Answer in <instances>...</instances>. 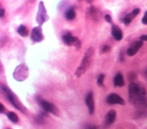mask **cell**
<instances>
[{
	"instance_id": "ac0fdd59",
	"label": "cell",
	"mask_w": 147,
	"mask_h": 129,
	"mask_svg": "<svg viewBox=\"0 0 147 129\" xmlns=\"http://www.w3.org/2000/svg\"><path fill=\"white\" fill-rule=\"evenodd\" d=\"M7 117L8 118V119L11 121L13 123H17L18 121V118L17 115V114L16 113H14V112L12 111H9L7 114H6Z\"/></svg>"
},
{
	"instance_id": "3957f363",
	"label": "cell",
	"mask_w": 147,
	"mask_h": 129,
	"mask_svg": "<svg viewBox=\"0 0 147 129\" xmlns=\"http://www.w3.org/2000/svg\"><path fill=\"white\" fill-rule=\"evenodd\" d=\"M1 90L4 95L6 97L8 100L11 103V104L17 110H20L22 112H25L26 108L22 104V103L19 101L16 95L6 86L1 84Z\"/></svg>"
},
{
	"instance_id": "277c9868",
	"label": "cell",
	"mask_w": 147,
	"mask_h": 129,
	"mask_svg": "<svg viewBox=\"0 0 147 129\" xmlns=\"http://www.w3.org/2000/svg\"><path fill=\"white\" fill-rule=\"evenodd\" d=\"M29 75V69L26 64L24 63L20 64L18 65L14 72L13 77L14 78L19 82H22L25 80L28 76Z\"/></svg>"
},
{
	"instance_id": "7402d4cb",
	"label": "cell",
	"mask_w": 147,
	"mask_h": 129,
	"mask_svg": "<svg viewBox=\"0 0 147 129\" xmlns=\"http://www.w3.org/2000/svg\"><path fill=\"white\" fill-rule=\"evenodd\" d=\"M110 50H111L110 46H109L108 45H106L102 47V53H107V52H109Z\"/></svg>"
},
{
	"instance_id": "d4e9b609",
	"label": "cell",
	"mask_w": 147,
	"mask_h": 129,
	"mask_svg": "<svg viewBox=\"0 0 147 129\" xmlns=\"http://www.w3.org/2000/svg\"><path fill=\"white\" fill-rule=\"evenodd\" d=\"M81 45H82L81 41H80L79 39H78V40L76 41V42L75 43V44L74 46H75V47H76V50H79L80 49Z\"/></svg>"
},
{
	"instance_id": "5bb4252c",
	"label": "cell",
	"mask_w": 147,
	"mask_h": 129,
	"mask_svg": "<svg viewBox=\"0 0 147 129\" xmlns=\"http://www.w3.org/2000/svg\"><path fill=\"white\" fill-rule=\"evenodd\" d=\"M116 118V111L114 110H110L106 115L105 124L106 126L111 124L115 120Z\"/></svg>"
},
{
	"instance_id": "484cf974",
	"label": "cell",
	"mask_w": 147,
	"mask_h": 129,
	"mask_svg": "<svg viewBox=\"0 0 147 129\" xmlns=\"http://www.w3.org/2000/svg\"><path fill=\"white\" fill-rule=\"evenodd\" d=\"M105 20L108 22V23H112V18H111V16H110V15H109V14H106L105 15Z\"/></svg>"
},
{
	"instance_id": "d6986e66",
	"label": "cell",
	"mask_w": 147,
	"mask_h": 129,
	"mask_svg": "<svg viewBox=\"0 0 147 129\" xmlns=\"http://www.w3.org/2000/svg\"><path fill=\"white\" fill-rule=\"evenodd\" d=\"M45 112H42L41 113H40L37 116H36V118H35V121L38 124H41L44 122V117L46 115H45Z\"/></svg>"
},
{
	"instance_id": "4dcf8cb0",
	"label": "cell",
	"mask_w": 147,
	"mask_h": 129,
	"mask_svg": "<svg viewBox=\"0 0 147 129\" xmlns=\"http://www.w3.org/2000/svg\"><path fill=\"white\" fill-rule=\"evenodd\" d=\"M144 76H145V78H146V80H147V68L145 69V71H144Z\"/></svg>"
},
{
	"instance_id": "5b68a950",
	"label": "cell",
	"mask_w": 147,
	"mask_h": 129,
	"mask_svg": "<svg viewBox=\"0 0 147 129\" xmlns=\"http://www.w3.org/2000/svg\"><path fill=\"white\" fill-rule=\"evenodd\" d=\"M48 18V17L44 3L42 1H40L38 5V11L36 14V21L39 26H41L47 21Z\"/></svg>"
},
{
	"instance_id": "8fae6325",
	"label": "cell",
	"mask_w": 147,
	"mask_h": 129,
	"mask_svg": "<svg viewBox=\"0 0 147 129\" xmlns=\"http://www.w3.org/2000/svg\"><path fill=\"white\" fill-rule=\"evenodd\" d=\"M140 10L139 8L134 9L131 12L127 14L122 19V21L125 25H128L130 23L132 20L139 14Z\"/></svg>"
},
{
	"instance_id": "ffe728a7",
	"label": "cell",
	"mask_w": 147,
	"mask_h": 129,
	"mask_svg": "<svg viewBox=\"0 0 147 129\" xmlns=\"http://www.w3.org/2000/svg\"><path fill=\"white\" fill-rule=\"evenodd\" d=\"M88 13L91 17H92V18H95L96 17L95 14L96 13V10L94 6H91L89 7L88 10Z\"/></svg>"
},
{
	"instance_id": "4316f807",
	"label": "cell",
	"mask_w": 147,
	"mask_h": 129,
	"mask_svg": "<svg viewBox=\"0 0 147 129\" xmlns=\"http://www.w3.org/2000/svg\"><path fill=\"white\" fill-rule=\"evenodd\" d=\"M140 39L141 41H147V35H142L140 37Z\"/></svg>"
},
{
	"instance_id": "6da1fadb",
	"label": "cell",
	"mask_w": 147,
	"mask_h": 129,
	"mask_svg": "<svg viewBox=\"0 0 147 129\" xmlns=\"http://www.w3.org/2000/svg\"><path fill=\"white\" fill-rule=\"evenodd\" d=\"M129 99L130 102L138 108L146 107L147 99L145 87L140 83L131 82L129 86Z\"/></svg>"
},
{
	"instance_id": "9a60e30c",
	"label": "cell",
	"mask_w": 147,
	"mask_h": 129,
	"mask_svg": "<svg viewBox=\"0 0 147 129\" xmlns=\"http://www.w3.org/2000/svg\"><path fill=\"white\" fill-rule=\"evenodd\" d=\"M113 82L114 86L116 87H122L125 84L123 77L121 72H118L115 75Z\"/></svg>"
},
{
	"instance_id": "ba28073f",
	"label": "cell",
	"mask_w": 147,
	"mask_h": 129,
	"mask_svg": "<svg viewBox=\"0 0 147 129\" xmlns=\"http://www.w3.org/2000/svg\"><path fill=\"white\" fill-rule=\"evenodd\" d=\"M106 101L109 104H119L121 105H125V102L123 99L119 95L115 93H112L108 95L106 98Z\"/></svg>"
},
{
	"instance_id": "30bf717a",
	"label": "cell",
	"mask_w": 147,
	"mask_h": 129,
	"mask_svg": "<svg viewBox=\"0 0 147 129\" xmlns=\"http://www.w3.org/2000/svg\"><path fill=\"white\" fill-rule=\"evenodd\" d=\"M85 102L88 108L89 113L90 114H92L95 109V104L93 98V93L92 91H90L87 94L85 98Z\"/></svg>"
},
{
	"instance_id": "83f0119b",
	"label": "cell",
	"mask_w": 147,
	"mask_h": 129,
	"mask_svg": "<svg viewBox=\"0 0 147 129\" xmlns=\"http://www.w3.org/2000/svg\"><path fill=\"white\" fill-rule=\"evenodd\" d=\"M5 107L3 106V105L2 103H1L0 104V112H1V113H3L5 111Z\"/></svg>"
},
{
	"instance_id": "7c38bea8",
	"label": "cell",
	"mask_w": 147,
	"mask_h": 129,
	"mask_svg": "<svg viewBox=\"0 0 147 129\" xmlns=\"http://www.w3.org/2000/svg\"><path fill=\"white\" fill-rule=\"evenodd\" d=\"M62 39L64 43L69 46L75 45L76 41L79 39L78 37L72 36L69 31H67L64 34L62 37Z\"/></svg>"
},
{
	"instance_id": "1f68e13d",
	"label": "cell",
	"mask_w": 147,
	"mask_h": 129,
	"mask_svg": "<svg viewBox=\"0 0 147 129\" xmlns=\"http://www.w3.org/2000/svg\"><path fill=\"white\" fill-rule=\"evenodd\" d=\"M87 2H88V3H91L92 2V1H86Z\"/></svg>"
},
{
	"instance_id": "f1b7e54d",
	"label": "cell",
	"mask_w": 147,
	"mask_h": 129,
	"mask_svg": "<svg viewBox=\"0 0 147 129\" xmlns=\"http://www.w3.org/2000/svg\"><path fill=\"white\" fill-rule=\"evenodd\" d=\"M123 59H124L123 54V53H121L120 54H119V61H121V62H123Z\"/></svg>"
},
{
	"instance_id": "cb8c5ba5",
	"label": "cell",
	"mask_w": 147,
	"mask_h": 129,
	"mask_svg": "<svg viewBox=\"0 0 147 129\" xmlns=\"http://www.w3.org/2000/svg\"><path fill=\"white\" fill-rule=\"evenodd\" d=\"M142 23L144 25H147V11L145 13V14L142 18Z\"/></svg>"
},
{
	"instance_id": "9c48e42d",
	"label": "cell",
	"mask_w": 147,
	"mask_h": 129,
	"mask_svg": "<svg viewBox=\"0 0 147 129\" xmlns=\"http://www.w3.org/2000/svg\"><path fill=\"white\" fill-rule=\"evenodd\" d=\"M142 45H143V42L142 41H137L134 42L127 49L126 51L127 54L130 57H132L134 55L138 52V51L140 49V48L142 47Z\"/></svg>"
},
{
	"instance_id": "4fadbf2b",
	"label": "cell",
	"mask_w": 147,
	"mask_h": 129,
	"mask_svg": "<svg viewBox=\"0 0 147 129\" xmlns=\"http://www.w3.org/2000/svg\"><path fill=\"white\" fill-rule=\"evenodd\" d=\"M111 34L114 38L117 41H120L122 39L123 33L119 26L113 25L111 26Z\"/></svg>"
},
{
	"instance_id": "44dd1931",
	"label": "cell",
	"mask_w": 147,
	"mask_h": 129,
	"mask_svg": "<svg viewBox=\"0 0 147 129\" xmlns=\"http://www.w3.org/2000/svg\"><path fill=\"white\" fill-rule=\"evenodd\" d=\"M105 78V75L100 74L97 79V84L99 86H102L103 85V80Z\"/></svg>"
},
{
	"instance_id": "2e32d148",
	"label": "cell",
	"mask_w": 147,
	"mask_h": 129,
	"mask_svg": "<svg viewBox=\"0 0 147 129\" xmlns=\"http://www.w3.org/2000/svg\"><path fill=\"white\" fill-rule=\"evenodd\" d=\"M76 15L75 10L73 7H70L68 10H66L65 13V17L67 19L71 21L75 18Z\"/></svg>"
},
{
	"instance_id": "e0dca14e",
	"label": "cell",
	"mask_w": 147,
	"mask_h": 129,
	"mask_svg": "<svg viewBox=\"0 0 147 129\" xmlns=\"http://www.w3.org/2000/svg\"><path fill=\"white\" fill-rule=\"evenodd\" d=\"M17 31L18 34L20 35L21 37H26L28 35V30L26 26L24 25H20L17 28Z\"/></svg>"
},
{
	"instance_id": "7a4b0ae2",
	"label": "cell",
	"mask_w": 147,
	"mask_h": 129,
	"mask_svg": "<svg viewBox=\"0 0 147 129\" xmlns=\"http://www.w3.org/2000/svg\"><path fill=\"white\" fill-rule=\"evenodd\" d=\"M94 52L95 50L92 47L88 48L79 66L76 70L75 74L77 76L79 77L81 75H83L86 72L87 70L90 67L92 62Z\"/></svg>"
},
{
	"instance_id": "603a6c76",
	"label": "cell",
	"mask_w": 147,
	"mask_h": 129,
	"mask_svg": "<svg viewBox=\"0 0 147 129\" xmlns=\"http://www.w3.org/2000/svg\"><path fill=\"white\" fill-rule=\"evenodd\" d=\"M84 129H98L96 126L91 124H87L84 126Z\"/></svg>"
},
{
	"instance_id": "8992f818",
	"label": "cell",
	"mask_w": 147,
	"mask_h": 129,
	"mask_svg": "<svg viewBox=\"0 0 147 129\" xmlns=\"http://www.w3.org/2000/svg\"><path fill=\"white\" fill-rule=\"evenodd\" d=\"M37 100L45 112H51L54 115L58 114V110L53 104L44 100L41 97H37Z\"/></svg>"
},
{
	"instance_id": "f546056e",
	"label": "cell",
	"mask_w": 147,
	"mask_h": 129,
	"mask_svg": "<svg viewBox=\"0 0 147 129\" xmlns=\"http://www.w3.org/2000/svg\"><path fill=\"white\" fill-rule=\"evenodd\" d=\"M5 14V10L3 9H0V17H2Z\"/></svg>"
},
{
	"instance_id": "52a82bcc",
	"label": "cell",
	"mask_w": 147,
	"mask_h": 129,
	"mask_svg": "<svg viewBox=\"0 0 147 129\" xmlns=\"http://www.w3.org/2000/svg\"><path fill=\"white\" fill-rule=\"evenodd\" d=\"M30 38L34 42H40L44 39L42 30L40 26H36L32 30Z\"/></svg>"
}]
</instances>
